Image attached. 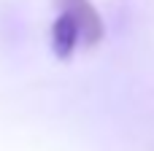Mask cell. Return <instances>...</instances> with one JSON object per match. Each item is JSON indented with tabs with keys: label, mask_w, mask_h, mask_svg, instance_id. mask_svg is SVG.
Segmentation results:
<instances>
[{
	"label": "cell",
	"mask_w": 154,
	"mask_h": 151,
	"mask_svg": "<svg viewBox=\"0 0 154 151\" xmlns=\"http://www.w3.org/2000/svg\"><path fill=\"white\" fill-rule=\"evenodd\" d=\"M60 11H68L76 19V24L81 30V41L87 46H95L103 41V35H106L103 19L89 0H60Z\"/></svg>",
	"instance_id": "6da1fadb"
},
{
	"label": "cell",
	"mask_w": 154,
	"mask_h": 151,
	"mask_svg": "<svg viewBox=\"0 0 154 151\" xmlns=\"http://www.w3.org/2000/svg\"><path fill=\"white\" fill-rule=\"evenodd\" d=\"M79 41H81V30H79L76 19H73L68 11H60L57 22L51 24V49H54V54H57L60 59L73 57Z\"/></svg>",
	"instance_id": "7a4b0ae2"
}]
</instances>
